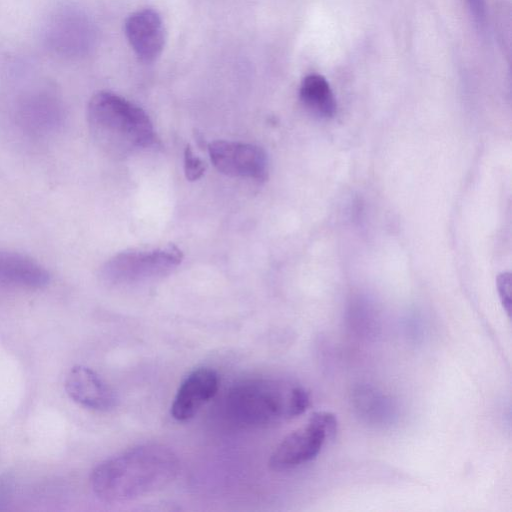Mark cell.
<instances>
[{
	"mask_svg": "<svg viewBox=\"0 0 512 512\" xmlns=\"http://www.w3.org/2000/svg\"><path fill=\"white\" fill-rule=\"evenodd\" d=\"M179 467V459L169 447L140 444L100 462L91 473V488L102 501H130L166 487Z\"/></svg>",
	"mask_w": 512,
	"mask_h": 512,
	"instance_id": "6da1fadb",
	"label": "cell"
},
{
	"mask_svg": "<svg viewBox=\"0 0 512 512\" xmlns=\"http://www.w3.org/2000/svg\"><path fill=\"white\" fill-rule=\"evenodd\" d=\"M87 122L95 144L108 156L121 159L155 141L146 112L109 91L94 94L87 107Z\"/></svg>",
	"mask_w": 512,
	"mask_h": 512,
	"instance_id": "7a4b0ae2",
	"label": "cell"
},
{
	"mask_svg": "<svg viewBox=\"0 0 512 512\" xmlns=\"http://www.w3.org/2000/svg\"><path fill=\"white\" fill-rule=\"evenodd\" d=\"M227 409L238 423L268 427L302 414L309 394L300 384L279 378H250L235 384L227 395Z\"/></svg>",
	"mask_w": 512,
	"mask_h": 512,
	"instance_id": "3957f363",
	"label": "cell"
},
{
	"mask_svg": "<svg viewBox=\"0 0 512 512\" xmlns=\"http://www.w3.org/2000/svg\"><path fill=\"white\" fill-rule=\"evenodd\" d=\"M182 261L174 245L152 250H130L111 257L101 268L100 276L108 284L124 285L163 277Z\"/></svg>",
	"mask_w": 512,
	"mask_h": 512,
	"instance_id": "277c9868",
	"label": "cell"
},
{
	"mask_svg": "<svg viewBox=\"0 0 512 512\" xmlns=\"http://www.w3.org/2000/svg\"><path fill=\"white\" fill-rule=\"evenodd\" d=\"M336 431L337 419L332 413H313L304 425L289 433L276 446L269 459L270 468L285 471L311 461Z\"/></svg>",
	"mask_w": 512,
	"mask_h": 512,
	"instance_id": "5b68a950",
	"label": "cell"
},
{
	"mask_svg": "<svg viewBox=\"0 0 512 512\" xmlns=\"http://www.w3.org/2000/svg\"><path fill=\"white\" fill-rule=\"evenodd\" d=\"M215 168L230 177L264 181L268 176V158L259 146L233 141H214L208 146Z\"/></svg>",
	"mask_w": 512,
	"mask_h": 512,
	"instance_id": "8992f818",
	"label": "cell"
},
{
	"mask_svg": "<svg viewBox=\"0 0 512 512\" xmlns=\"http://www.w3.org/2000/svg\"><path fill=\"white\" fill-rule=\"evenodd\" d=\"M124 31L135 55L144 63H152L161 55L166 40L164 24L153 9L138 10L126 19Z\"/></svg>",
	"mask_w": 512,
	"mask_h": 512,
	"instance_id": "52a82bcc",
	"label": "cell"
},
{
	"mask_svg": "<svg viewBox=\"0 0 512 512\" xmlns=\"http://www.w3.org/2000/svg\"><path fill=\"white\" fill-rule=\"evenodd\" d=\"M219 388L218 374L211 368L193 370L181 382L171 405V415L178 421L194 417L212 399Z\"/></svg>",
	"mask_w": 512,
	"mask_h": 512,
	"instance_id": "ba28073f",
	"label": "cell"
},
{
	"mask_svg": "<svg viewBox=\"0 0 512 512\" xmlns=\"http://www.w3.org/2000/svg\"><path fill=\"white\" fill-rule=\"evenodd\" d=\"M65 390L77 404L92 410L107 411L116 404L111 387L92 369L74 366L65 379Z\"/></svg>",
	"mask_w": 512,
	"mask_h": 512,
	"instance_id": "9c48e42d",
	"label": "cell"
},
{
	"mask_svg": "<svg viewBox=\"0 0 512 512\" xmlns=\"http://www.w3.org/2000/svg\"><path fill=\"white\" fill-rule=\"evenodd\" d=\"M46 35L48 43L59 54L77 55L89 45L90 23L79 14L64 11L51 20Z\"/></svg>",
	"mask_w": 512,
	"mask_h": 512,
	"instance_id": "30bf717a",
	"label": "cell"
},
{
	"mask_svg": "<svg viewBox=\"0 0 512 512\" xmlns=\"http://www.w3.org/2000/svg\"><path fill=\"white\" fill-rule=\"evenodd\" d=\"M49 281V272L37 261L19 253L0 251V284L39 289Z\"/></svg>",
	"mask_w": 512,
	"mask_h": 512,
	"instance_id": "8fae6325",
	"label": "cell"
},
{
	"mask_svg": "<svg viewBox=\"0 0 512 512\" xmlns=\"http://www.w3.org/2000/svg\"><path fill=\"white\" fill-rule=\"evenodd\" d=\"M60 117L61 107L58 99L49 91L30 94L21 104V122L35 133H46L54 129Z\"/></svg>",
	"mask_w": 512,
	"mask_h": 512,
	"instance_id": "7c38bea8",
	"label": "cell"
},
{
	"mask_svg": "<svg viewBox=\"0 0 512 512\" xmlns=\"http://www.w3.org/2000/svg\"><path fill=\"white\" fill-rule=\"evenodd\" d=\"M352 405L362 420L373 425H386L395 417L391 399L369 385H360L353 391Z\"/></svg>",
	"mask_w": 512,
	"mask_h": 512,
	"instance_id": "4fadbf2b",
	"label": "cell"
},
{
	"mask_svg": "<svg viewBox=\"0 0 512 512\" xmlns=\"http://www.w3.org/2000/svg\"><path fill=\"white\" fill-rule=\"evenodd\" d=\"M299 97L302 104L314 114L331 118L335 115L337 103L326 78L320 74L305 76L300 84Z\"/></svg>",
	"mask_w": 512,
	"mask_h": 512,
	"instance_id": "5bb4252c",
	"label": "cell"
},
{
	"mask_svg": "<svg viewBox=\"0 0 512 512\" xmlns=\"http://www.w3.org/2000/svg\"><path fill=\"white\" fill-rule=\"evenodd\" d=\"M475 29L482 36L488 31V10L486 0H465Z\"/></svg>",
	"mask_w": 512,
	"mask_h": 512,
	"instance_id": "9a60e30c",
	"label": "cell"
},
{
	"mask_svg": "<svg viewBox=\"0 0 512 512\" xmlns=\"http://www.w3.org/2000/svg\"><path fill=\"white\" fill-rule=\"evenodd\" d=\"M205 163L194 154L190 146L184 151V171L189 181L199 179L205 171Z\"/></svg>",
	"mask_w": 512,
	"mask_h": 512,
	"instance_id": "2e32d148",
	"label": "cell"
},
{
	"mask_svg": "<svg viewBox=\"0 0 512 512\" xmlns=\"http://www.w3.org/2000/svg\"><path fill=\"white\" fill-rule=\"evenodd\" d=\"M498 294L504 310L510 317L511 314V275L503 272L497 277Z\"/></svg>",
	"mask_w": 512,
	"mask_h": 512,
	"instance_id": "e0dca14e",
	"label": "cell"
},
{
	"mask_svg": "<svg viewBox=\"0 0 512 512\" xmlns=\"http://www.w3.org/2000/svg\"><path fill=\"white\" fill-rule=\"evenodd\" d=\"M14 478L10 474L0 475V510H3L12 498Z\"/></svg>",
	"mask_w": 512,
	"mask_h": 512,
	"instance_id": "ac0fdd59",
	"label": "cell"
}]
</instances>
